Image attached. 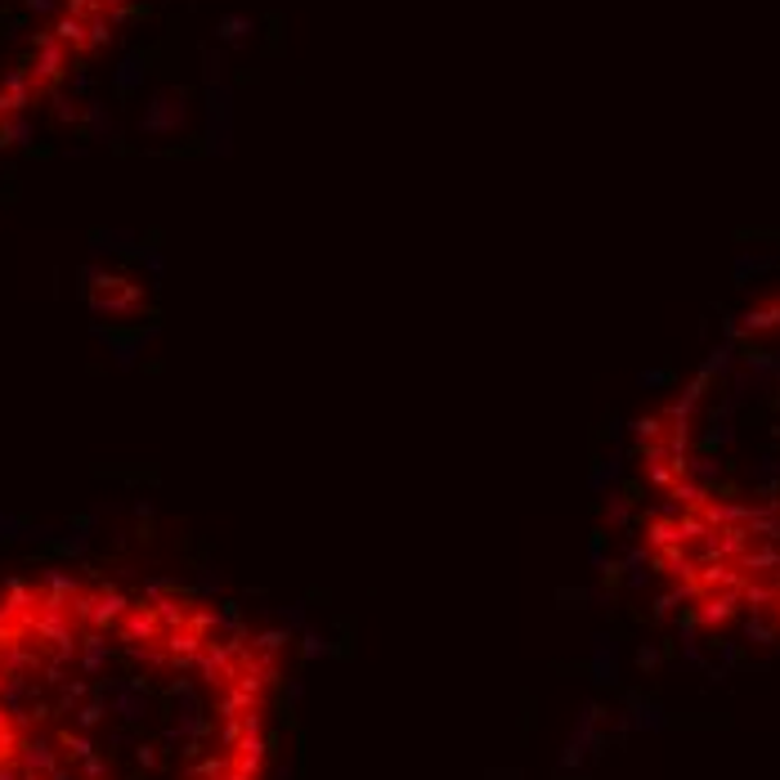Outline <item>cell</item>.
<instances>
[{
  "instance_id": "6da1fadb",
  "label": "cell",
  "mask_w": 780,
  "mask_h": 780,
  "mask_svg": "<svg viewBox=\"0 0 780 780\" xmlns=\"http://www.w3.org/2000/svg\"><path fill=\"white\" fill-rule=\"evenodd\" d=\"M288 642L211 593L0 578V780H269Z\"/></svg>"
},
{
  "instance_id": "7a4b0ae2",
  "label": "cell",
  "mask_w": 780,
  "mask_h": 780,
  "mask_svg": "<svg viewBox=\"0 0 780 780\" xmlns=\"http://www.w3.org/2000/svg\"><path fill=\"white\" fill-rule=\"evenodd\" d=\"M135 5L139 0H0V144L82 82Z\"/></svg>"
}]
</instances>
